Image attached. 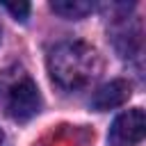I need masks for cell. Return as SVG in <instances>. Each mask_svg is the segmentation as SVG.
I'll use <instances>...</instances> for the list:
<instances>
[{
    "instance_id": "obj_7",
    "label": "cell",
    "mask_w": 146,
    "mask_h": 146,
    "mask_svg": "<svg viewBox=\"0 0 146 146\" xmlns=\"http://www.w3.org/2000/svg\"><path fill=\"white\" fill-rule=\"evenodd\" d=\"M2 139H5V135H2V130H0V146H2Z\"/></svg>"
},
{
    "instance_id": "obj_2",
    "label": "cell",
    "mask_w": 146,
    "mask_h": 146,
    "mask_svg": "<svg viewBox=\"0 0 146 146\" xmlns=\"http://www.w3.org/2000/svg\"><path fill=\"white\" fill-rule=\"evenodd\" d=\"M7 114L16 121V123H25L32 116H36V112L41 110V96L36 84L30 78H23L18 82H14L7 91Z\"/></svg>"
},
{
    "instance_id": "obj_4",
    "label": "cell",
    "mask_w": 146,
    "mask_h": 146,
    "mask_svg": "<svg viewBox=\"0 0 146 146\" xmlns=\"http://www.w3.org/2000/svg\"><path fill=\"white\" fill-rule=\"evenodd\" d=\"M132 94V84L128 80H110L107 84L98 87L91 96V107L96 112H107L114 107H121Z\"/></svg>"
},
{
    "instance_id": "obj_5",
    "label": "cell",
    "mask_w": 146,
    "mask_h": 146,
    "mask_svg": "<svg viewBox=\"0 0 146 146\" xmlns=\"http://www.w3.org/2000/svg\"><path fill=\"white\" fill-rule=\"evenodd\" d=\"M50 9L57 16H62V18L80 21L87 14L94 11V2H87V0H52L50 2Z\"/></svg>"
},
{
    "instance_id": "obj_1",
    "label": "cell",
    "mask_w": 146,
    "mask_h": 146,
    "mask_svg": "<svg viewBox=\"0 0 146 146\" xmlns=\"http://www.w3.org/2000/svg\"><path fill=\"white\" fill-rule=\"evenodd\" d=\"M103 71L100 55L84 41H62L48 52V73L64 91H80L98 80Z\"/></svg>"
},
{
    "instance_id": "obj_3",
    "label": "cell",
    "mask_w": 146,
    "mask_h": 146,
    "mask_svg": "<svg viewBox=\"0 0 146 146\" xmlns=\"http://www.w3.org/2000/svg\"><path fill=\"white\" fill-rule=\"evenodd\" d=\"M146 135V116L141 107H132L121 112L110 132H107V141L110 146H137Z\"/></svg>"
},
{
    "instance_id": "obj_6",
    "label": "cell",
    "mask_w": 146,
    "mask_h": 146,
    "mask_svg": "<svg viewBox=\"0 0 146 146\" xmlns=\"http://www.w3.org/2000/svg\"><path fill=\"white\" fill-rule=\"evenodd\" d=\"M2 7H5L16 21H21V23H25L27 16H30V2H2Z\"/></svg>"
}]
</instances>
